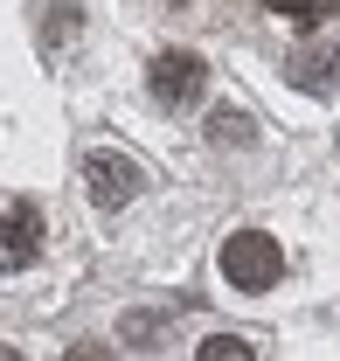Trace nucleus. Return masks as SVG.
I'll return each instance as SVG.
<instances>
[{"instance_id":"9d476101","label":"nucleus","mask_w":340,"mask_h":361,"mask_svg":"<svg viewBox=\"0 0 340 361\" xmlns=\"http://www.w3.org/2000/svg\"><path fill=\"white\" fill-rule=\"evenodd\" d=\"M0 361H28V355H14V348H0Z\"/></svg>"},{"instance_id":"39448f33","label":"nucleus","mask_w":340,"mask_h":361,"mask_svg":"<svg viewBox=\"0 0 340 361\" xmlns=\"http://www.w3.org/2000/svg\"><path fill=\"white\" fill-rule=\"evenodd\" d=\"M292 77L305 90H334L340 84V49H305V56L292 63Z\"/></svg>"},{"instance_id":"423d86ee","label":"nucleus","mask_w":340,"mask_h":361,"mask_svg":"<svg viewBox=\"0 0 340 361\" xmlns=\"http://www.w3.org/2000/svg\"><path fill=\"white\" fill-rule=\"evenodd\" d=\"M271 14H285L292 28H320L327 14H340V0H264Z\"/></svg>"},{"instance_id":"7ed1b4c3","label":"nucleus","mask_w":340,"mask_h":361,"mask_svg":"<svg viewBox=\"0 0 340 361\" xmlns=\"http://www.w3.org/2000/svg\"><path fill=\"white\" fill-rule=\"evenodd\" d=\"M84 188L97 209H126L132 195H139V167H132L126 153H90L84 160Z\"/></svg>"},{"instance_id":"f257e3e1","label":"nucleus","mask_w":340,"mask_h":361,"mask_svg":"<svg viewBox=\"0 0 340 361\" xmlns=\"http://www.w3.org/2000/svg\"><path fill=\"white\" fill-rule=\"evenodd\" d=\"M222 278H229L236 292H271V285L285 278V250H278V236H264V229H236V236L222 243Z\"/></svg>"},{"instance_id":"1a4fd4ad","label":"nucleus","mask_w":340,"mask_h":361,"mask_svg":"<svg viewBox=\"0 0 340 361\" xmlns=\"http://www.w3.org/2000/svg\"><path fill=\"white\" fill-rule=\"evenodd\" d=\"M63 361H119V355H111V348H70Z\"/></svg>"},{"instance_id":"f03ea898","label":"nucleus","mask_w":340,"mask_h":361,"mask_svg":"<svg viewBox=\"0 0 340 361\" xmlns=\"http://www.w3.org/2000/svg\"><path fill=\"white\" fill-rule=\"evenodd\" d=\"M153 104H167V111H181V104H195L202 97V84H209V63L195 56V49H167V56H153Z\"/></svg>"},{"instance_id":"6e6552de","label":"nucleus","mask_w":340,"mask_h":361,"mask_svg":"<svg viewBox=\"0 0 340 361\" xmlns=\"http://www.w3.org/2000/svg\"><path fill=\"white\" fill-rule=\"evenodd\" d=\"M195 361H257L250 341H236V334H215V341H202V355Z\"/></svg>"},{"instance_id":"20e7f679","label":"nucleus","mask_w":340,"mask_h":361,"mask_svg":"<svg viewBox=\"0 0 340 361\" xmlns=\"http://www.w3.org/2000/svg\"><path fill=\"white\" fill-rule=\"evenodd\" d=\"M35 250H42V216H35L28 202H14V209L0 216V271H28Z\"/></svg>"},{"instance_id":"0eeeda50","label":"nucleus","mask_w":340,"mask_h":361,"mask_svg":"<svg viewBox=\"0 0 340 361\" xmlns=\"http://www.w3.org/2000/svg\"><path fill=\"white\" fill-rule=\"evenodd\" d=\"M209 139H215V146H250V118L222 104V111H209Z\"/></svg>"}]
</instances>
